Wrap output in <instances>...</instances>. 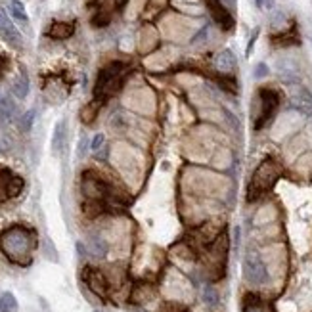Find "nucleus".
Listing matches in <instances>:
<instances>
[{
	"instance_id": "obj_32",
	"label": "nucleus",
	"mask_w": 312,
	"mask_h": 312,
	"mask_svg": "<svg viewBox=\"0 0 312 312\" xmlns=\"http://www.w3.org/2000/svg\"><path fill=\"white\" fill-rule=\"evenodd\" d=\"M257 35H258V31L253 33V37H251V40H249V46H247V54H251V48H253V44H255V40H257Z\"/></svg>"
},
{
	"instance_id": "obj_11",
	"label": "nucleus",
	"mask_w": 312,
	"mask_h": 312,
	"mask_svg": "<svg viewBox=\"0 0 312 312\" xmlns=\"http://www.w3.org/2000/svg\"><path fill=\"white\" fill-rule=\"evenodd\" d=\"M213 65H215V69L219 71L220 75H232L236 71V67H238V60H236V54L232 52V50H228V48H224V50H220L219 54L215 56V60H213Z\"/></svg>"
},
{
	"instance_id": "obj_8",
	"label": "nucleus",
	"mask_w": 312,
	"mask_h": 312,
	"mask_svg": "<svg viewBox=\"0 0 312 312\" xmlns=\"http://www.w3.org/2000/svg\"><path fill=\"white\" fill-rule=\"evenodd\" d=\"M23 190V178H19L10 171H0V201L8 197H16Z\"/></svg>"
},
{
	"instance_id": "obj_22",
	"label": "nucleus",
	"mask_w": 312,
	"mask_h": 312,
	"mask_svg": "<svg viewBox=\"0 0 312 312\" xmlns=\"http://www.w3.org/2000/svg\"><path fill=\"white\" fill-rule=\"evenodd\" d=\"M203 301L207 306H217L219 304V293H217V289L213 288V285H205L203 289Z\"/></svg>"
},
{
	"instance_id": "obj_14",
	"label": "nucleus",
	"mask_w": 312,
	"mask_h": 312,
	"mask_svg": "<svg viewBox=\"0 0 312 312\" xmlns=\"http://www.w3.org/2000/svg\"><path fill=\"white\" fill-rule=\"evenodd\" d=\"M86 251H88L92 257L101 258L108 255L110 245H108V242H106L100 234H90L88 236V240H86Z\"/></svg>"
},
{
	"instance_id": "obj_20",
	"label": "nucleus",
	"mask_w": 312,
	"mask_h": 312,
	"mask_svg": "<svg viewBox=\"0 0 312 312\" xmlns=\"http://www.w3.org/2000/svg\"><path fill=\"white\" fill-rule=\"evenodd\" d=\"M288 25H289V19L281 10H274L272 14H270V27L272 29H276V31H285Z\"/></svg>"
},
{
	"instance_id": "obj_28",
	"label": "nucleus",
	"mask_w": 312,
	"mask_h": 312,
	"mask_svg": "<svg viewBox=\"0 0 312 312\" xmlns=\"http://www.w3.org/2000/svg\"><path fill=\"white\" fill-rule=\"evenodd\" d=\"M33 121H35V111H27L23 117H21V128H23L25 133L27 131H31V125H33Z\"/></svg>"
},
{
	"instance_id": "obj_33",
	"label": "nucleus",
	"mask_w": 312,
	"mask_h": 312,
	"mask_svg": "<svg viewBox=\"0 0 312 312\" xmlns=\"http://www.w3.org/2000/svg\"><path fill=\"white\" fill-rule=\"evenodd\" d=\"M255 4H257V8H265V0H255Z\"/></svg>"
},
{
	"instance_id": "obj_10",
	"label": "nucleus",
	"mask_w": 312,
	"mask_h": 312,
	"mask_svg": "<svg viewBox=\"0 0 312 312\" xmlns=\"http://www.w3.org/2000/svg\"><path fill=\"white\" fill-rule=\"evenodd\" d=\"M0 37L8 42L10 46L14 48H21L23 46V40H21V35L16 29V25L12 23V19L8 17L6 10L0 8Z\"/></svg>"
},
{
	"instance_id": "obj_24",
	"label": "nucleus",
	"mask_w": 312,
	"mask_h": 312,
	"mask_svg": "<svg viewBox=\"0 0 312 312\" xmlns=\"http://www.w3.org/2000/svg\"><path fill=\"white\" fill-rule=\"evenodd\" d=\"M270 75V67L266 65V63H257L255 67H253V79H257V81H261V79H266Z\"/></svg>"
},
{
	"instance_id": "obj_6",
	"label": "nucleus",
	"mask_w": 312,
	"mask_h": 312,
	"mask_svg": "<svg viewBox=\"0 0 312 312\" xmlns=\"http://www.w3.org/2000/svg\"><path fill=\"white\" fill-rule=\"evenodd\" d=\"M81 190L88 201L100 203L103 199H108L111 194L110 184L103 178H100L98 174H94L92 171H88L83 174V180H81Z\"/></svg>"
},
{
	"instance_id": "obj_23",
	"label": "nucleus",
	"mask_w": 312,
	"mask_h": 312,
	"mask_svg": "<svg viewBox=\"0 0 312 312\" xmlns=\"http://www.w3.org/2000/svg\"><path fill=\"white\" fill-rule=\"evenodd\" d=\"M42 253H44V257L48 258V261H52V263H58L60 261V257H58V251H56L54 243L50 242L48 238H44L42 240Z\"/></svg>"
},
{
	"instance_id": "obj_16",
	"label": "nucleus",
	"mask_w": 312,
	"mask_h": 312,
	"mask_svg": "<svg viewBox=\"0 0 312 312\" xmlns=\"http://www.w3.org/2000/svg\"><path fill=\"white\" fill-rule=\"evenodd\" d=\"M16 101H12L8 94H0V121L4 123H10L16 117Z\"/></svg>"
},
{
	"instance_id": "obj_34",
	"label": "nucleus",
	"mask_w": 312,
	"mask_h": 312,
	"mask_svg": "<svg viewBox=\"0 0 312 312\" xmlns=\"http://www.w3.org/2000/svg\"><path fill=\"white\" fill-rule=\"evenodd\" d=\"M308 115H310V117H312V111H310V113H308Z\"/></svg>"
},
{
	"instance_id": "obj_26",
	"label": "nucleus",
	"mask_w": 312,
	"mask_h": 312,
	"mask_svg": "<svg viewBox=\"0 0 312 312\" xmlns=\"http://www.w3.org/2000/svg\"><path fill=\"white\" fill-rule=\"evenodd\" d=\"M243 312H265V310L261 308L257 299H255V303H251V297H245V301H243Z\"/></svg>"
},
{
	"instance_id": "obj_15",
	"label": "nucleus",
	"mask_w": 312,
	"mask_h": 312,
	"mask_svg": "<svg viewBox=\"0 0 312 312\" xmlns=\"http://www.w3.org/2000/svg\"><path fill=\"white\" fill-rule=\"evenodd\" d=\"M65 142H67V121L62 119V121L56 123L54 133H52V151L62 153L63 148H65Z\"/></svg>"
},
{
	"instance_id": "obj_9",
	"label": "nucleus",
	"mask_w": 312,
	"mask_h": 312,
	"mask_svg": "<svg viewBox=\"0 0 312 312\" xmlns=\"http://www.w3.org/2000/svg\"><path fill=\"white\" fill-rule=\"evenodd\" d=\"M83 278H85L86 285L88 289L96 293L98 297H108L110 293V283L106 280V276L100 272V270H96V268H85V272H83Z\"/></svg>"
},
{
	"instance_id": "obj_25",
	"label": "nucleus",
	"mask_w": 312,
	"mask_h": 312,
	"mask_svg": "<svg viewBox=\"0 0 312 312\" xmlns=\"http://www.w3.org/2000/svg\"><path fill=\"white\" fill-rule=\"evenodd\" d=\"M103 144H106V136H103L101 133H98L92 138V142H90V149H92L94 153H98V151L103 148Z\"/></svg>"
},
{
	"instance_id": "obj_30",
	"label": "nucleus",
	"mask_w": 312,
	"mask_h": 312,
	"mask_svg": "<svg viewBox=\"0 0 312 312\" xmlns=\"http://www.w3.org/2000/svg\"><path fill=\"white\" fill-rule=\"evenodd\" d=\"M85 151H86V140L85 138H81V142H79V157H83L85 155Z\"/></svg>"
},
{
	"instance_id": "obj_29",
	"label": "nucleus",
	"mask_w": 312,
	"mask_h": 312,
	"mask_svg": "<svg viewBox=\"0 0 312 312\" xmlns=\"http://www.w3.org/2000/svg\"><path fill=\"white\" fill-rule=\"evenodd\" d=\"M220 4H222V6H224V8H226L228 12H230V14H234L238 0H220Z\"/></svg>"
},
{
	"instance_id": "obj_1",
	"label": "nucleus",
	"mask_w": 312,
	"mask_h": 312,
	"mask_svg": "<svg viewBox=\"0 0 312 312\" xmlns=\"http://www.w3.org/2000/svg\"><path fill=\"white\" fill-rule=\"evenodd\" d=\"M35 249V234L29 228L12 226L0 234V251L16 265H27Z\"/></svg>"
},
{
	"instance_id": "obj_31",
	"label": "nucleus",
	"mask_w": 312,
	"mask_h": 312,
	"mask_svg": "<svg viewBox=\"0 0 312 312\" xmlns=\"http://www.w3.org/2000/svg\"><path fill=\"white\" fill-rule=\"evenodd\" d=\"M4 149H8V140L0 134V151H4Z\"/></svg>"
},
{
	"instance_id": "obj_13",
	"label": "nucleus",
	"mask_w": 312,
	"mask_h": 312,
	"mask_svg": "<svg viewBox=\"0 0 312 312\" xmlns=\"http://www.w3.org/2000/svg\"><path fill=\"white\" fill-rule=\"evenodd\" d=\"M207 2H209V10H211L213 19H215L220 27L232 29V27H234V17H232V14L220 4V0H207Z\"/></svg>"
},
{
	"instance_id": "obj_27",
	"label": "nucleus",
	"mask_w": 312,
	"mask_h": 312,
	"mask_svg": "<svg viewBox=\"0 0 312 312\" xmlns=\"http://www.w3.org/2000/svg\"><path fill=\"white\" fill-rule=\"evenodd\" d=\"M96 106H90V108H86V110L81 111V119H83V123H92L94 117H96Z\"/></svg>"
},
{
	"instance_id": "obj_21",
	"label": "nucleus",
	"mask_w": 312,
	"mask_h": 312,
	"mask_svg": "<svg viewBox=\"0 0 312 312\" xmlns=\"http://www.w3.org/2000/svg\"><path fill=\"white\" fill-rule=\"evenodd\" d=\"M17 299L14 293H10V291H6V293H2L0 295V312H17Z\"/></svg>"
},
{
	"instance_id": "obj_4",
	"label": "nucleus",
	"mask_w": 312,
	"mask_h": 312,
	"mask_svg": "<svg viewBox=\"0 0 312 312\" xmlns=\"http://www.w3.org/2000/svg\"><path fill=\"white\" fill-rule=\"evenodd\" d=\"M253 103V126L263 128V126L274 117V113L280 106V96L272 88H261L255 96Z\"/></svg>"
},
{
	"instance_id": "obj_5",
	"label": "nucleus",
	"mask_w": 312,
	"mask_h": 312,
	"mask_svg": "<svg viewBox=\"0 0 312 312\" xmlns=\"http://www.w3.org/2000/svg\"><path fill=\"white\" fill-rule=\"evenodd\" d=\"M243 278L249 281L251 285H266L270 280L265 261L255 251H249L243 257Z\"/></svg>"
},
{
	"instance_id": "obj_35",
	"label": "nucleus",
	"mask_w": 312,
	"mask_h": 312,
	"mask_svg": "<svg viewBox=\"0 0 312 312\" xmlns=\"http://www.w3.org/2000/svg\"><path fill=\"white\" fill-rule=\"evenodd\" d=\"M94 312H98V310H94Z\"/></svg>"
},
{
	"instance_id": "obj_19",
	"label": "nucleus",
	"mask_w": 312,
	"mask_h": 312,
	"mask_svg": "<svg viewBox=\"0 0 312 312\" xmlns=\"http://www.w3.org/2000/svg\"><path fill=\"white\" fill-rule=\"evenodd\" d=\"M10 14H12V17L14 19H17V21H21V23H29V16H27V12H25V6L21 0H12L10 2Z\"/></svg>"
},
{
	"instance_id": "obj_7",
	"label": "nucleus",
	"mask_w": 312,
	"mask_h": 312,
	"mask_svg": "<svg viewBox=\"0 0 312 312\" xmlns=\"http://www.w3.org/2000/svg\"><path fill=\"white\" fill-rule=\"evenodd\" d=\"M126 106L142 115H153L155 113V96L148 88L133 90L126 96Z\"/></svg>"
},
{
	"instance_id": "obj_18",
	"label": "nucleus",
	"mask_w": 312,
	"mask_h": 312,
	"mask_svg": "<svg viewBox=\"0 0 312 312\" xmlns=\"http://www.w3.org/2000/svg\"><path fill=\"white\" fill-rule=\"evenodd\" d=\"M73 31H75V27L71 23H65V21H56V23L50 25V29H48V37H52V39H67V37H71L73 35Z\"/></svg>"
},
{
	"instance_id": "obj_12",
	"label": "nucleus",
	"mask_w": 312,
	"mask_h": 312,
	"mask_svg": "<svg viewBox=\"0 0 312 312\" xmlns=\"http://www.w3.org/2000/svg\"><path fill=\"white\" fill-rule=\"evenodd\" d=\"M276 71L283 83L288 85H299L301 83V75H299V69L297 65L291 60H278L276 62Z\"/></svg>"
},
{
	"instance_id": "obj_2",
	"label": "nucleus",
	"mask_w": 312,
	"mask_h": 312,
	"mask_svg": "<svg viewBox=\"0 0 312 312\" xmlns=\"http://www.w3.org/2000/svg\"><path fill=\"white\" fill-rule=\"evenodd\" d=\"M281 172H283L281 165L272 157H266L265 161L255 169L253 176H251L249 186H247V199L255 201L261 195L268 194L276 186V182L280 180Z\"/></svg>"
},
{
	"instance_id": "obj_17",
	"label": "nucleus",
	"mask_w": 312,
	"mask_h": 312,
	"mask_svg": "<svg viewBox=\"0 0 312 312\" xmlns=\"http://www.w3.org/2000/svg\"><path fill=\"white\" fill-rule=\"evenodd\" d=\"M12 92H14L17 100H25L27 98V94H29V75H27L25 69L19 71V75L16 77L14 85H12Z\"/></svg>"
},
{
	"instance_id": "obj_3",
	"label": "nucleus",
	"mask_w": 312,
	"mask_h": 312,
	"mask_svg": "<svg viewBox=\"0 0 312 312\" xmlns=\"http://www.w3.org/2000/svg\"><path fill=\"white\" fill-rule=\"evenodd\" d=\"M126 75V65L121 62H113L110 63L108 67H103L98 75V81H96V88H94V96H96V101L106 100L113 94L117 92L123 81H125Z\"/></svg>"
}]
</instances>
